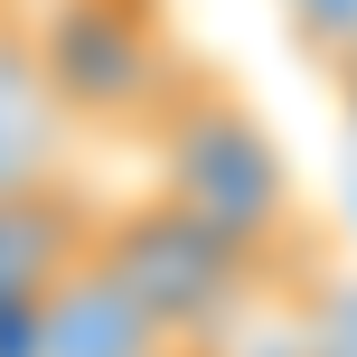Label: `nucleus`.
Masks as SVG:
<instances>
[{
  "instance_id": "f257e3e1",
  "label": "nucleus",
  "mask_w": 357,
  "mask_h": 357,
  "mask_svg": "<svg viewBox=\"0 0 357 357\" xmlns=\"http://www.w3.org/2000/svg\"><path fill=\"white\" fill-rule=\"evenodd\" d=\"M142 142H151V188L169 207H188L197 226H216L226 245H245L282 301L329 273V235L301 197V169H291V151L273 142V123L254 113V94L226 66L188 56L178 85L151 104Z\"/></svg>"
},
{
  "instance_id": "39448f33",
  "label": "nucleus",
  "mask_w": 357,
  "mask_h": 357,
  "mask_svg": "<svg viewBox=\"0 0 357 357\" xmlns=\"http://www.w3.org/2000/svg\"><path fill=\"white\" fill-rule=\"evenodd\" d=\"M75 160H85V123L56 104V85L38 75L29 38L0 10V207H10V197L75 188Z\"/></svg>"
},
{
  "instance_id": "423d86ee",
  "label": "nucleus",
  "mask_w": 357,
  "mask_h": 357,
  "mask_svg": "<svg viewBox=\"0 0 357 357\" xmlns=\"http://www.w3.org/2000/svg\"><path fill=\"white\" fill-rule=\"evenodd\" d=\"M282 29H291V47H301V66L320 85H339L357 66V0H282Z\"/></svg>"
},
{
  "instance_id": "7ed1b4c3",
  "label": "nucleus",
  "mask_w": 357,
  "mask_h": 357,
  "mask_svg": "<svg viewBox=\"0 0 357 357\" xmlns=\"http://www.w3.org/2000/svg\"><path fill=\"white\" fill-rule=\"evenodd\" d=\"M10 29L29 38L38 75L85 132H142L151 104L197 56L169 0H10Z\"/></svg>"
},
{
  "instance_id": "6e6552de",
  "label": "nucleus",
  "mask_w": 357,
  "mask_h": 357,
  "mask_svg": "<svg viewBox=\"0 0 357 357\" xmlns=\"http://www.w3.org/2000/svg\"><path fill=\"white\" fill-rule=\"evenodd\" d=\"M329 94H339V113H348V142H357V66H348V75H339Z\"/></svg>"
},
{
  "instance_id": "0eeeda50",
  "label": "nucleus",
  "mask_w": 357,
  "mask_h": 357,
  "mask_svg": "<svg viewBox=\"0 0 357 357\" xmlns=\"http://www.w3.org/2000/svg\"><path fill=\"white\" fill-rule=\"evenodd\" d=\"M291 310H301V357H357V282L339 264L291 291Z\"/></svg>"
},
{
  "instance_id": "f03ea898",
  "label": "nucleus",
  "mask_w": 357,
  "mask_h": 357,
  "mask_svg": "<svg viewBox=\"0 0 357 357\" xmlns=\"http://www.w3.org/2000/svg\"><path fill=\"white\" fill-rule=\"evenodd\" d=\"M85 254H94V264H104L142 310H160L178 339H197V348H216V357H226V339H235L264 301H282L273 273L254 264L245 245H226L216 226H197V216L169 207L160 188L94 207Z\"/></svg>"
},
{
  "instance_id": "20e7f679",
  "label": "nucleus",
  "mask_w": 357,
  "mask_h": 357,
  "mask_svg": "<svg viewBox=\"0 0 357 357\" xmlns=\"http://www.w3.org/2000/svg\"><path fill=\"white\" fill-rule=\"evenodd\" d=\"M19 357H216V348L178 339L160 310H142L104 264H94V254H75V264L29 301Z\"/></svg>"
}]
</instances>
